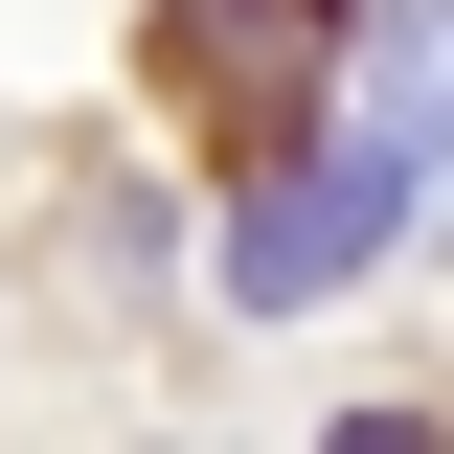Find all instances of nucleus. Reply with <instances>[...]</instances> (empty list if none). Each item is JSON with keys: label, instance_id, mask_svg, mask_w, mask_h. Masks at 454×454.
Here are the masks:
<instances>
[{"label": "nucleus", "instance_id": "nucleus-1", "mask_svg": "<svg viewBox=\"0 0 454 454\" xmlns=\"http://www.w3.org/2000/svg\"><path fill=\"white\" fill-rule=\"evenodd\" d=\"M409 205H432V160H409V137H364V114H295V160L227 205V295H250V318H295V295H340Z\"/></svg>", "mask_w": 454, "mask_h": 454}, {"label": "nucleus", "instance_id": "nucleus-2", "mask_svg": "<svg viewBox=\"0 0 454 454\" xmlns=\"http://www.w3.org/2000/svg\"><path fill=\"white\" fill-rule=\"evenodd\" d=\"M340 23H364V0H182V23H160V68L227 114V137H295V91L340 68Z\"/></svg>", "mask_w": 454, "mask_h": 454}, {"label": "nucleus", "instance_id": "nucleus-3", "mask_svg": "<svg viewBox=\"0 0 454 454\" xmlns=\"http://www.w3.org/2000/svg\"><path fill=\"white\" fill-rule=\"evenodd\" d=\"M340 114H364V137H409V160H454V0L340 23Z\"/></svg>", "mask_w": 454, "mask_h": 454}]
</instances>
